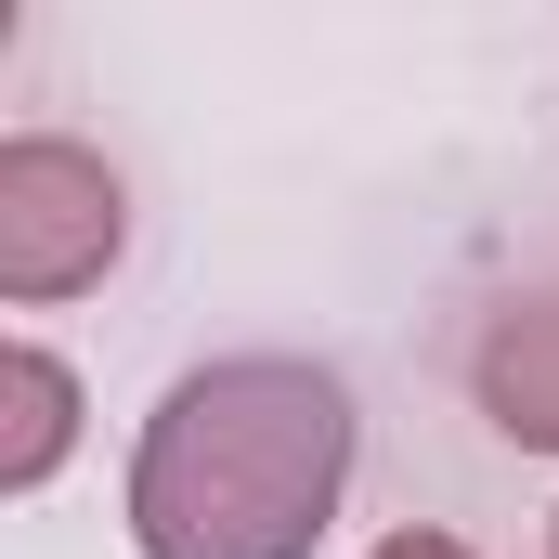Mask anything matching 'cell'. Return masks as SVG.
Masks as SVG:
<instances>
[{
	"mask_svg": "<svg viewBox=\"0 0 559 559\" xmlns=\"http://www.w3.org/2000/svg\"><path fill=\"white\" fill-rule=\"evenodd\" d=\"M352 378L312 352H222L156 391L131 442L143 559H312L352 495Z\"/></svg>",
	"mask_w": 559,
	"mask_h": 559,
	"instance_id": "obj_1",
	"label": "cell"
},
{
	"mask_svg": "<svg viewBox=\"0 0 559 559\" xmlns=\"http://www.w3.org/2000/svg\"><path fill=\"white\" fill-rule=\"evenodd\" d=\"M118 248H131V195L92 143H66V131L0 143V299L13 312H52V299L105 286Z\"/></svg>",
	"mask_w": 559,
	"mask_h": 559,
	"instance_id": "obj_2",
	"label": "cell"
},
{
	"mask_svg": "<svg viewBox=\"0 0 559 559\" xmlns=\"http://www.w3.org/2000/svg\"><path fill=\"white\" fill-rule=\"evenodd\" d=\"M468 391H481V417L508 429L521 455H559V286H521V299L481 312Z\"/></svg>",
	"mask_w": 559,
	"mask_h": 559,
	"instance_id": "obj_3",
	"label": "cell"
},
{
	"mask_svg": "<svg viewBox=\"0 0 559 559\" xmlns=\"http://www.w3.org/2000/svg\"><path fill=\"white\" fill-rule=\"evenodd\" d=\"M66 455H79V365L13 338L0 352V495H39Z\"/></svg>",
	"mask_w": 559,
	"mask_h": 559,
	"instance_id": "obj_4",
	"label": "cell"
},
{
	"mask_svg": "<svg viewBox=\"0 0 559 559\" xmlns=\"http://www.w3.org/2000/svg\"><path fill=\"white\" fill-rule=\"evenodd\" d=\"M365 559H481V547H468V534H429V521H404V534H378Z\"/></svg>",
	"mask_w": 559,
	"mask_h": 559,
	"instance_id": "obj_5",
	"label": "cell"
},
{
	"mask_svg": "<svg viewBox=\"0 0 559 559\" xmlns=\"http://www.w3.org/2000/svg\"><path fill=\"white\" fill-rule=\"evenodd\" d=\"M547 559H559V508H547Z\"/></svg>",
	"mask_w": 559,
	"mask_h": 559,
	"instance_id": "obj_6",
	"label": "cell"
}]
</instances>
